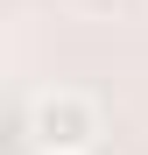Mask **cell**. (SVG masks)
<instances>
[{"instance_id": "obj_1", "label": "cell", "mask_w": 148, "mask_h": 155, "mask_svg": "<svg viewBox=\"0 0 148 155\" xmlns=\"http://www.w3.org/2000/svg\"><path fill=\"white\" fill-rule=\"evenodd\" d=\"M28 134L42 155H92L99 148V106L85 92H42L28 106Z\"/></svg>"}]
</instances>
